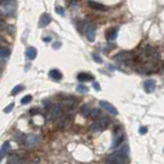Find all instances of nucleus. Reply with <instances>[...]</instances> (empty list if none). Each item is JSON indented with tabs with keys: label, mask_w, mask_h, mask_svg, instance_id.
<instances>
[{
	"label": "nucleus",
	"mask_w": 164,
	"mask_h": 164,
	"mask_svg": "<svg viewBox=\"0 0 164 164\" xmlns=\"http://www.w3.org/2000/svg\"><path fill=\"white\" fill-rule=\"evenodd\" d=\"M106 161H107L108 163L124 164V163L129 162V159H128L127 154H125V153H122V152H119V151L117 150L115 153L109 155V156L107 157V160H106Z\"/></svg>",
	"instance_id": "1"
},
{
	"label": "nucleus",
	"mask_w": 164,
	"mask_h": 164,
	"mask_svg": "<svg viewBox=\"0 0 164 164\" xmlns=\"http://www.w3.org/2000/svg\"><path fill=\"white\" fill-rule=\"evenodd\" d=\"M83 31H84L85 37L87 38V40L93 42L95 40V31L97 28L92 23H86V24L83 26Z\"/></svg>",
	"instance_id": "2"
},
{
	"label": "nucleus",
	"mask_w": 164,
	"mask_h": 164,
	"mask_svg": "<svg viewBox=\"0 0 164 164\" xmlns=\"http://www.w3.org/2000/svg\"><path fill=\"white\" fill-rule=\"evenodd\" d=\"M124 140V133L122 127L118 126L114 130V138H113V145H112V149H115L116 147H119V145Z\"/></svg>",
	"instance_id": "3"
},
{
	"label": "nucleus",
	"mask_w": 164,
	"mask_h": 164,
	"mask_svg": "<svg viewBox=\"0 0 164 164\" xmlns=\"http://www.w3.org/2000/svg\"><path fill=\"white\" fill-rule=\"evenodd\" d=\"M143 53H144V55L147 58V60L148 61H156V60H158L159 58V51L157 50L155 47H152V46H147L146 48L143 50Z\"/></svg>",
	"instance_id": "4"
},
{
	"label": "nucleus",
	"mask_w": 164,
	"mask_h": 164,
	"mask_svg": "<svg viewBox=\"0 0 164 164\" xmlns=\"http://www.w3.org/2000/svg\"><path fill=\"white\" fill-rule=\"evenodd\" d=\"M133 57L134 55L132 51H121L114 57V60L117 62H121V63H125V62L133 60Z\"/></svg>",
	"instance_id": "5"
},
{
	"label": "nucleus",
	"mask_w": 164,
	"mask_h": 164,
	"mask_svg": "<svg viewBox=\"0 0 164 164\" xmlns=\"http://www.w3.org/2000/svg\"><path fill=\"white\" fill-rule=\"evenodd\" d=\"M2 9H3V12L6 16L13 14L14 11H16V3L12 0H6L5 2L2 3Z\"/></svg>",
	"instance_id": "6"
},
{
	"label": "nucleus",
	"mask_w": 164,
	"mask_h": 164,
	"mask_svg": "<svg viewBox=\"0 0 164 164\" xmlns=\"http://www.w3.org/2000/svg\"><path fill=\"white\" fill-rule=\"evenodd\" d=\"M40 144V138L35 134H29L25 138V145L28 148H34Z\"/></svg>",
	"instance_id": "7"
},
{
	"label": "nucleus",
	"mask_w": 164,
	"mask_h": 164,
	"mask_svg": "<svg viewBox=\"0 0 164 164\" xmlns=\"http://www.w3.org/2000/svg\"><path fill=\"white\" fill-rule=\"evenodd\" d=\"M99 106H101L102 108H104L106 111H108L109 113H111L112 115H117V114H118L117 109H116V108L114 107L113 105H111L110 103H108V102L101 101V102H99Z\"/></svg>",
	"instance_id": "8"
},
{
	"label": "nucleus",
	"mask_w": 164,
	"mask_h": 164,
	"mask_svg": "<svg viewBox=\"0 0 164 164\" xmlns=\"http://www.w3.org/2000/svg\"><path fill=\"white\" fill-rule=\"evenodd\" d=\"M155 87H156V82H155V80L150 79L144 82V88H145V90H146V92H148V93L153 92V91L155 90Z\"/></svg>",
	"instance_id": "9"
},
{
	"label": "nucleus",
	"mask_w": 164,
	"mask_h": 164,
	"mask_svg": "<svg viewBox=\"0 0 164 164\" xmlns=\"http://www.w3.org/2000/svg\"><path fill=\"white\" fill-rule=\"evenodd\" d=\"M9 149H10V143L8 142V141L5 143H3V145H2L1 148H0V161L6 156V154L8 153Z\"/></svg>",
	"instance_id": "10"
},
{
	"label": "nucleus",
	"mask_w": 164,
	"mask_h": 164,
	"mask_svg": "<svg viewBox=\"0 0 164 164\" xmlns=\"http://www.w3.org/2000/svg\"><path fill=\"white\" fill-rule=\"evenodd\" d=\"M117 34H118V28L109 29V30L107 31V33H106V39H107L108 41L114 40V39L117 37Z\"/></svg>",
	"instance_id": "11"
},
{
	"label": "nucleus",
	"mask_w": 164,
	"mask_h": 164,
	"mask_svg": "<svg viewBox=\"0 0 164 164\" xmlns=\"http://www.w3.org/2000/svg\"><path fill=\"white\" fill-rule=\"evenodd\" d=\"M88 5L94 10H99V11H105V10H107V7H106L105 5H103V4H101V3H97V2H95V1H92V0H88Z\"/></svg>",
	"instance_id": "12"
},
{
	"label": "nucleus",
	"mask_w": 164,
	"mask_h": 164,
	"mask_svg": "<svg viewBox=\"0 0 164 164\" xmlns=\"http://www.w3.org/2000/svg\"><path fill=\"white\" fill-rule=\"evenodd\" d=\"M51 22V16L48 13H43L40 18V27H46Z\"/></svg>",
	"instance_id": "13"
},
{
	"label": "nucleus",
	"mask_w": 164,
	"mask_h": 164,
	"mask_svg": "<svg viewBox=\"0 0 164 164\" xmlns=\"http://www.w3.org/2000/svg\"><path fill=\"white\" fill-rule=\"evenodd\" d=\"M93 76L90 75V74L87 73H79L77 75V79L79 80L80 82H85V81H91L93 80Z\"/></svg>",
	"instance_id": "14"
},
{
	"label": "nucleus",
	"mask_w": 164,
	"mask_h": 164,
	"mask_svg": "<svg viewBox=\"0 0 164 164\" xmlns=\"http://www.w3.org/2000/svg\"><path fill=\"white\" fill-rule=\"evenodd\" d=\"M49 76H50L53 80H61L62 78H63L62 72H60L59 70H57V69L50 70V71H49Z\"/></svg>",
	"instance_id": "15"
},
{
	"label": "nucleus",
	"mask_w": 164,
	"mask_h": 164,
	"mask_svg": "<svg viewBox=\"0 0 164 164\" xmlns=\"http://www.w3.org/2000/svg\"><path fill=\"white\" fill-rule=\"evenodd\" d=\"M26 55L28 57V59L34 60L37 55V50L35 47H28L26 50Z\"/></svg>",
	"instance_id": "16"
},
{
	"label": "nucleus",
	"mask_w": 164,
	"mask_h": 164,
	"mask_svg": "<svg viewBox=\"0 0 164 164\" xmlns=\"http://www.w3.org/2000/svg\"><path fill=\"white\" fill-rule=\"evenodd\" d=\"M91 108L89 107L88 105H83L81 107V109H80V113L82 114V116H84V117H89V116L91 115Z\"/></svg>",
	"instance_id": "17"
},
{
	"label": "nucleus",
	"mask_w": 164,
	"mask_h": 164,
	"mask_svg": "<svg viewBox=\"0 0 164 164\" xmlns=\"http://www.w3.org/2000/svg\"><path fill=\"white\" fill-rule=\"evenodd\" d=\"M10 55V50L8 47H1L0 48V58H2L3 60H6Z\"/></svg>",
	"instance_id": "18"
},
{
	"label": "nucleus",
	"mask_w": 164,
	"mask_h": 164,
	"mask_svg": "<svg viewBox=\"0 0 164 164\" xmlns=\"http://www.w3.org/2000/svg\"><path fill=\"white\" fill-rule=\"evenodd\" d=\"M7 162L8 163H24L25 161L24 160H21V159H18V156H11L7 160Z\"/></svg>",
	"instance_id": "19"
},
{
	"label": "nucleus",
	"mask_w": 164,
	"mask_h": 164,
	"mask_svg": "<svg viewBox=\"0 0 164 164\" xmlns=\"http://www.w3.org/2000/svg\"><path fill=\"white\" fill-rule=\"evenodd\" d=\"M31 101H32V95H30V94L25 95V97L21 99V104H22V105H27V104H29Z\"/></svg>",
	"instance_id": "20"
},
{
	"label": "nucleus",
	"mask_w": 164,
	"mask_h": 164,
	"mask_svg": "<svg viewBox=\"0 0 164 164\" xmlns=\"http://www.w3.org/2000/svg\"><path fill=\"white\" fill-rule=\"evenodd\" d=\"M77 91L80 93H86L88 91V87L85 86L84 84H79L77 86Z\"/></svg>",
	"instance_id": "21"
},
{
	"label": "nucleus",
	"mask_w": 164,
	"mask_h": 164,
	"mask_svg": "<svg viewBox=\"0 0 164 164\" xmlns=\"http://www.w3.org/2000/svg\"><path fill=\"white\" fill-rule=\"evenodd\" d=\"M24 88H25V87L23 86V85H16V86L14 87V88L11 90V94H12V95H16V93L21 92V91H22Z\"/></svg>",
	"instance_id": "22"
},
{
	"label": "nucleus",
	"mask_w": 164,
	"mask_h": 164,
	"mask_svg": "<svg viewBox=\"0 0 164 164\" xmlns=\"http://www.w3.org/2000/svg\"><path fill=\"white\" fill-rule=\"evenodd\" d=\"M13 107H14V104L13 103H11V104H9V105L7 106V107L4 109V113H10V112L12 111V109H13Z\"/></svg>",
	"instance_id": "23"
},
{
	"label": "nucleus",
	"mask_w": 164,
	"mask_h": 164,
	"mask_svg": "<svg viewBox=\"0 0 164 164\" xmlns=\"http://www.w3.org/2000/svg\"><path fill=\"white\" fill-rule=\"evenodd\" d=\"M92 59L94 60L97 63H99V64H102L103 63V60L101 59V58L99 57V55H97V53H92Z\"/></svg>",
	"instance_id": "24"
},
{
	"label": "nucleus",
	"mask_w": 164,
	"mask_h": 164,
	"mask_svg": "<svg viewBox=\"0 0 164 164\" xmlns=\"http://www.w3.org/2000/svg\"><path fill=\"white\" fill-rule=\"evenodd\" d=\"M55 12H57L58 14H60V16H64V13H65V10H64L63 7L59 6V7L55 8Z\"/></svg>",
	"instance_id": "25"
},
{
	"label": "nucleus",
	"mask_w": 164,
	"mask_h": 164,
	"mask_svg": "<svg viewBox=\"0 0 164 164\" xmlns=\"http://www.w3.org/2000/svg\"><path fill=\"white\" fill-rule=\"evenodd\" d=\"M147 131H148V129H147V128L145 127V126H142V127L140 128V133H141V134H145Z\"/></svg>",
	"instance_id": "26"
},
{
	"label": "nucleus",
	"mask_w": 164,
	"mask_h": 164,
	"mask_svg": "<svg viewBox=\"0 0 164 164\" xmlns=\"http://www.w3.org/2000/svg\"><path fill=\"white\" fill-rule=\"evenodd\" d=\"M92 85H93V87H94L95 90H101V87H99V83L97 82H93Z\"/></svg>",
	"instance_id": "27"
},
{
	"label": "nucleus",
	"mask_w": 164,
	"mask_h": 164,
	"mask_svg": "<svg viewBox=\"0 0 164 164\" xmlns=\"http://www.w3.org/2000/svg\"><path fill=\"white\" fill-rule=\"evenodd\" d=\"M38 112H39V111H38V110H37V109H34V110L32 109V110H31V111H30V113H31V114H33V115H34V114L38 113Z\"/></svg>",
	"instance_id": "28"
},
{
	"label": "nucleus",
	"mask_w": 164,
	"mask_h": 164,
	"mask_svg": "<svg viewBox=\"0 0 164 164\" xmlns=\"http://www.w3.org/2000/svg\"><path fill=\"white\" fill-rule=\"evenodd\" d=\"M61 46V43H55V44H53V48H57V47H60Z\"/></svg>",
	"instance_id": "29"
},
{
	"label": "nucleus",
	"mask_w": 164,
	"mask_h": 164,
	"mask_svg": "<svg viewBox=\"0 0 164 164\" xmlns=\"http://www.w3.org/2000/svg\"><path fill=\"white\" fill-rule=\"evenodd\" d=\"M3 24V21H2V18H1V14H0V26Z\"/></svg>",
	"instance_id": "30"
},
{
	"label": "nucleus",
	"mask_w": 164,
	"mask_h": 164,
	"mask_svg": "<svg viewBox=\"0 0 164 164\" xmlns=\"http://www.w3.org/2000/svg\"><path fill=\"white\" fill-rule=\"evenodd\" d=\"M50 37H47V38H44V41H50Z\"/></svg>",
	"instance_id": "31"
},
{
	"label": "nucleus",
	"mask_w": 164,
	"mask_h": 164,
	"mask_svg": "<svg viewBox=\"0 0 164 164\" xmlns=\"http://www.w3.org/2000/svg\"><path fill=\"white\" fill-rule=\"evenodd\" d=\"M0 41H5V40H4V38L1 36V35H0Z\"/></svg>",
	"instance_id": "32"
},
{
	"label": "nucleus",
	"mask_w": 164,
	"mask_h": 164,
	"mask_svg": "<svg viewBox=\"0 0 164 164\" xmlns=\"http://www.w3.org/2000/svg\"><path fill=\"white\" fill-rule=\"evenodd\" d=\"M5 1H6V0H0V3L2 4V3H3V2H5Z\"/></svg>",
	"instance_id": "33"
},
{
	"label": "nucleus",
	"mask_w": 164,
	"mask_h": 164,
	"mask_svg": "<svg viewBox=\"0 0 164 164\" xmlns=\"http://www.w3.org/2000/svg\"><path fill=\"white\" fill-rule=\"evenodd\" d=\"M0 74H1V67H0Z\"/></svg>",
	"instance_id": "34"
}]
</instances>
